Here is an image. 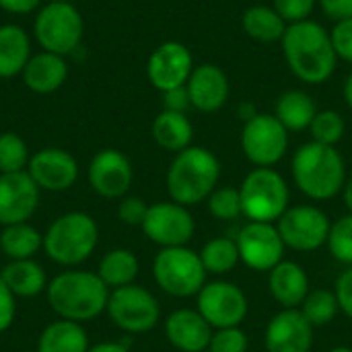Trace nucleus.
I'll list each match as a JSON object with an SVG mask.
<instances>
[{
	"label": "nucleus",
	"instance_id": "8fccbe9b",
	"mask_svg": "<svg viewBox=\"0 0 352 352\" xmlns=\"http://www.w3.org/2000/svg\"><path fill=\"white\" fill-rule=\"evenodd\" d=\"M239 113H241L243 122H248V120H252L258 111H256V107H254L252 103H241V105H239Z\"/></svg>",
	"mask_w": 352,
	"mask_h": 352
},
{
	"label": "nucleus",
	"instance_id": "9d476101",
	"mask_svg": "<svg viewBox=\"0 0 352 352\" xmlns=\"http://www.w3.org/2000/svg\"><path fill=\"white\" fill-rule=\"evenodd\" d=\"M287 250L311 254L326 245L332 221L314 204H295L274 223Z\"/></svg>",
	"mask_w": 352,
	"mask_h": 352
},
{
	"label": "nucleus",
	"instance_id": "de8ad7c7",
	"mask_svg": "<svg viewBox=\"0 0 352 352\" xmlns=\"http://www.w3.org/2000/svg\"><path fill=\"white\" fill-rule=\"evenodd\" d=\"M87 352H130L128 344L126 342H99V344H91Z\"/></svg>",
	"mask_w": 352,
	"mask_h": 352
},
{
	"label": "nucleus",
	"instance_id": "bb28decb",
	"mask_svg": "<svg viewBox=\"0 0 352 352\" xmlns=\"http://www.w3.org/2000/svg\"><path fill=\"white\" fill-rule=\"evenodd\" d=\"M151 132H153V140L163 151H169L175 155L192 146V138H194V128L188 116L179 111H167V109H163L155 118Z\"/></svg>",
	"mask_w": 352,
	"mask_h": 352
},
{
	"label": "nucleus",
	"instance_id": "f3484780",
	"mask_svg": "<svg viewBox=\"0 0 352 352\" xmlns=\"http://www.w3.org/2000/svg\"><path fill=\"white\" fill-rule=\"evenodd\" d=\"M192 70V52L182 41H163L159 47H155L146 62V76L151 85L161 93L186 87Z\"/></svg>",
	"mask_w": 352,
	"mask_h": 352
},
{
	"label": "nucleus",
	"instance_id": "3c124183",
	"mask_svg": "<svg viewBox=\"0 0 352 352\" xmlns=\"http://www.w3.org/2000/svg\"><path fill=\"white\" fill-rule=\"evenodd\" d=\"M344 99H346L349 107H351V109H352V72H351V74H349L346 82H344Z\"/></svg>",
	"mask_w": 352,
	"mask_h": 352
},
{
	"label": "nucleus",
	"instance_id": "79ce46f5",
	"mask_svg": "<svg viewBox=\"0 0 352 352\" xmlns=\"http://www.w3.org/2000/svg\"><path fill=\"white\" fill-rule=\"evenodd\" d=\"M16 320V297L0 278V334L8 332Z\"/></svg>",
	"mask_w": 352,
	"mask_h": 352
},
{
	"label": "nucleus",
	"instance_id": "c9c22d12",
	"mask_svg": "<svg viewBox=\"0 0 352 352\" xmlns=\"http://www.w3.org/2000/svg\"><path fill=\"white\" fill-rule=\"evenodd\" d=\"M206 206L210 217H214L217 221H237L239 217H243L239 188L233 186H219L208 196Z\"/></svg>",
	"mask_w": 352,
	"mask_h": 352
},
{
	"label": "nucleus",
	"instance_id": "09e8293b",
	"mask_svg": "<svg viewBox=\"0 0 352 352\" xmlns=\"http://www.w3.org/2000/svg\"><path fill=\"white\" fill-rule=\"evenodd\" d=\"M342 198H344L346 210L352 212V175L346 179V186H344V190H342Z\"/></svg>",
	"mask_w": 352,
	"mask_h": 352
},
{
	"label": "nucleus",
	"instance_id": "58836bf2",
	"mask_svg": "<svg viewBox=\"0 0 352 352\" xmlns=\"http://www.w3.org/2000/svg\"><path fill=\"white\" fill-rule=\"evenodd\" d=\"M146 210H148V204L140 196L128 194L120 198L118 202V219L122 225H128V227H140L146 217Z\"/></svg>",
	"mask_w": 352,
	"mask_h": 352
},
{
	"label": "nucleus",
	"instance_id": "cd10ccee",
	"mask_svg": "<svg viewBox=\"0 0 352 352\" xmlns=\"http://www.w3.org/2000/svg\"><path fill=\"white\" fill-rule=\"evenodd\" d=\"M97 276L105 283L109 291L134 285L140 272V262L132 250L126 248H116L103 254L97 266Z\"/></svg>",
	"mask_w": 352,
	"mask_h": 352
},
{
	"label": "nucleus",
	"instance_id": "c85d7f7f",
	"mask_svg": "<svg viewBox=\"0 0 352 352\" xmlns=\"http://www.w3.org/2000/svg\"><path fill=\"white\" fill-rule=\"evenodd\" d=\"M316 113H318L316 101L311 99V95H307L305 91H299V89L285 91L278 97L276 107H274V116L289 132L309 130Z\"/></svg>",
	"mask_w": 352,
	"mask_h": 352
},
{
	"label": "nucleus",
	"instance_id": "7ed1b4c3",
	"mask_svg": "<svg viewBox=\"0 0 352 352\" xmlns=\"http://www.w3.org/2000/svg\"><path fill=\"white\" fill-rule=\"evenodd\" d=\"M291 175L297 190L314 202H328L346 186V163L336 146L305 142L291 161Z\"/></svg>",
	"mask_w": 352,
	"mask_h": 352
},
{
	"label": "nucleus",
	"instance_id": "2eb2a0df",
	"mask_svg": "<svg viewBox=\"0 0 352 352\" xmlns=\"http://www.w3.org/2000/svg\"><path fill=\"white\" fill-rule=\"evenodd\" d=\"M87 179L97 196L105 200H120L128 196L132 188L134 169L130 159L122 151L103 148L91 159L87 169Z\"/></svg>",
	"mask_w": 352,
	"mask_h": 352
},
{
	"label": "nucleus",
	"instance_id": "393cba45",
	"mask_svg": "<svg viewBox=\"0 0 352 352\" xmlns=\"http://www.w3.org/2000/svg\"><path fill=\"white\" fill-rule=\"evenodd\" d=\"M31 58V39L14 23L0 25V78H12L23 72Z\"/></svg>",
	"mask_w": 352,
	"mask_h": 352
},
{
	"label": "nucleus",
	"instance_id": "c756f323",
	"mask_svg": "<svg viewBox=\"0 0 352 352\" xmlns=\"http://www.w3.org/2000/svg\"><path fill=\"white\" fill-rule=\"evenodd\" d=\"M0 252L12 260H31L43 252V233H39L31 223H16L2 227L0 231Z\"/></svg>",
	"mask_w": 352,
	"mask_h": 352
},
{
	"label": "nucleus",
	"instance_id": "dca6fc26",
	"mask_svg": "<svg viewBox=\"0 0 352 352\" xmlns=\"http://www.w3.org/2000/svg\"><path fill=\"white\" fill-rule=\"evenodd\" d=\"M27 173L37 184L41 192L60 194L70 190L78 179V163L76 159L58 146H47L31 155Z\"/></svg>",
	"mask_w": 352,
	"mask_h": 352
},
{
	"label": "nucleus",
	"instance_id": "f257e3e1",
	"mask_svg": "<svg viewBox=\"0 0 352 352\" xmlns=\"http://www.w3.org/2000/svg\"><path fill=\"white\" fill-rule=\"evenodd\" d=\"M109 289L97 276V272L66 268L50 278L45 297L52 311L60 320L87 324L97 320L107 309Z\"/></svg>",
	"mask_w": 352,
	"mask_h": 352
},
{
	"label": "nucleus",
	"instance_id": "7c9ffc66",
	"mask_svg": "<svg viewBox=\"0 0 352 352\" xmlns=\"http://www.w3.org/2000/svg\"><path fill=\"white\" fill-rule=\"evenodd\" d=\"M241 25L243 31L262 43H272L283 39L285 31H287V21L272 8L266 4H256L250 6L243 16H241Z\"/></svg>",
	"mask_w": 352,
	"mask_h": 352
},
{
	"label": "nucleus",
	"instance_id": "aec40b11",
	"mask_svg": "<svg viewBox=\"0 0 352 352\" xmlns=\"http://www.w3.org/2000/svg\"><path fill=\"white\" fill-rule=\"evenodd\" d=\"M163 332L167 342L179 352L208 351L212 338V326L200 316L198 309L179 307L171 311L163 322Z\"/></svg>",
	"mask_w": 352,
	"mask_h": 352
},
{
	"label": "nucleus",
	"instance_id": "20e7f679",
	"mask_svg": "<svg viewBox=\"0 0 352 352\" xmlns=\"http://www.w3.org/2000/svg\"><path fill=\"white\" fill-rule=\"evenodd\" d=\"M221 161L204 146H188L177 153L167 169L165 186L169 200L182 206H198L219 188Z\"/></svg>",
	"mask_w": 352,
	"mask_h": 352
},
{
	"label": "nucleus",
	"instance_id": "6ab92c4d",
	"mask_svg": "<svg viewBox=\"0 0 352 352\" xmlns=\"http://www.w3.org/2000/svg\"><path fill=\"white\" fill-rule=\"evenodd\" d=\"M314 330L301 309H280L264 330V352H311Z\"/></svg>",
	"mask_w": 352,
	"mask_h": 352
},
{
	"label": "nucleus",
	"instance_id": "c03bdc74",
	"mask_svg": "<svg viewBox=\"0 0 352 352\" xmlns=\"http://www.w3.org/2000/svg\"><path fill=\"white\" fill-rule=\"evenodd\" d=\"M188 107H192V103H190V95H188L186 87H177V89L163 93V109L186 113Z\"/></svg>",
	"mask_w": 352,
	"mask_h": 352
},
{
	"label": "nucleus",
	"instance_id": "ea45409f",
	"mask_svg": "<svg viewBox=\"0 0 352 352\" xmlns=\"http://www.w3.org/2000/svg\"><path fill=\"white\" fill-rule=\"evenodd\" d=\"M318 0H272V8L287 21V23H299L307 21L314 12Z\"/></svg>",
	"mask_w": 352,
	"mask_h": 352
},
{
	"label": "nucleus",
	"instance_id": "1a4fd4ad",
	"mask_svg": "<svg viewBox=\"0 0 352 352\" xmlns=\"http://www.w3.org/2000/svg\"><path fill=\"white\" fill-rule=\"evenodd\" d=\"M105 314L118 330L130 336L146 334L161 322L159 299L136 283L111 291Z\"/></svg>",
	"mask_w": 352,
	"mask_h": 352
},
{
	"label": "nucleus",
	"instance_id": "412c9836",
	"mask_svg": "<svg viewBox=\"0 0 352 352\" xmlns=\"http://www.w3.org/2000/svg\"><path fill=\"white\" fill-rule=\"evenodd\" d=\"M186 89H188L192 107L202 113L219 111L227 103L229 93H231L227 74L217 64H210V62L194 66L186 82Z\"/></svg>",
	"mask_w": 352,
	"mask_h": 352
},
{
	"label": "nucleus",
	"instance_id": "4468645a",
	"mask_svg": "<svg viewBox=\"0 0 352 352\" xmlns=\"http://www.w3.org/2000/svg\"><path fill=\"white\" fill-rule=\"evenodd\" d=\"M237 250L241 264L256 272H270L285 260L287 245L274 223L248 221L237 233Z\"/></svg>",
	"mask_w": 352,
	"mask_h": 352
},
{
	"label": "nucleus",
	"instance_id": "2f4dec72",
	"mask_svg": "<svg viewBox=\"0 0 352 352\" xmlns=\"http://www.w3.org/2000/svg\"><path fill=\"white\" fill-rule=\"evenodd\" d=\"M198 254L204 264V270L212 276H227L241 262L237 241L231 237H212L202 245Z\"/></svg>",
	"mask_w": 352,
	"mask_h": 352
},
{
	"label": "nucleus",
	"instance_id": "9b49d317",
	"mask_svg": "<svg viewBox=\"0 0 352 352\" xmlns=\"http://www.w3.org/2000/svg\"><path fill=\"white\" fill-rule=\"evenodd\" d=\"M241 151L254 167H274L289 151V130L272 113H256L243 122Z\"/></svg>",
	"mask_w": 352,
	"mask_h": 352
},
{
	"label": "nucleus",
	"instance_id": "49530a36",
	"mask_svg": "<svg viewBox=\"0 0 352 352\" xmlns=\"http://www.w3.org/2000/svg\"><path fill=\"white\" fill-rule=\"evenodd\" d=\"M41 0H0V8L10 14H29L39 6Z\"/></svg>",
	"mask_w": 352,
	"mask_h": 352
},
{
	"label": "nucleus",
	"instance_id": "b1692460",
	"mask_svg": "<svg viewBox=\"0 0 352 352\" xmlns=\"http://www.w3.org/2000/svg\"><path fill=\"white\" fill-rule=\"evenodd\" d=\"M0 278L16 299H33L45 293L50 283L47 272L35 258L6 262V266L0 270Z\"/></svg>",
	"mask_w": 352,
	"mask_h": 352
},
{
	"label": "nucleus",
	"instance_id": "423d86ee",
	"mask_svg": "<svg viewBox=\"0 0 352 352\" xmlns=\"http://www.w3.org/2000/svg\"><path fill=\"white\" fill-rule=\"evenodd\" d=\"M241 210L248 221L276 223L291 206L287 179L274 167H254L239 186Z\"/></svg>",
	"mask_w": 352,
	"mask_h": 352
},
{
	"label": "nucleus",
	"instance_id": "a878e982",
	"mask_svg": "<svg viewBox=\"0 0 352 352\" xmlns=\"http://www.w3.org/2000/svg\"><path fill=\"white\" fill-rule=\"evenodd\" d=\"M89 334L82 324L56 320L47 324L39 338H37V352H87L89 351Z\"/></svg>",
	"mask_w": 352,
	"mask_h": 352
},
{
	"label": "nucleus",
	"instance_id": "f704fd0d",
	"mask_svg": "<svg viewBox=\"0 0 352 352\" xmlns=\"http://www.w3.org/2000/svg\"><path fill=\"white\" fill-rule=\"evenodd\" d=\"M309 132H311V140L314 142H320V144H328V146H336L344 132H346V124H344V118L334 111V109H322L316 113L311 126H309Z\"/></svg>",
	"mask_w": 352,
	"mask_h": 352
},
{
	"label": "nucleus",
	"instance_id": "4be33fe9",
	"mask_svg": "<svg viewBox=\"0 0 352 352\" xmlns=\"http://www.w3.org/2000/svg\"><path fill=\"white\" fill-rule=\"evenodd\" d=\"M309 291V276L299 262L283 260L268 272V293L280 309H299Z\"/></svg>",
	"mask_w": 352,
	"mask_h": 352
},
{
	"label": "nucleus",
	"instance_id": "0eeeda50",
	"mask_svg": "<svg viewBox=\"0 0 352 352\" xmlns=\"http://www.w3.org/2000/svg\"><path fill=\"white\" fill-rule=\"evenodd\" d=\"M153 278L157 287L175 299L196 297L208 283V272L200 260V254L184 248H163L153 260Z\"/></svg>",
	"mask_w": 352,
	"mask_h": 352
},
{
	"label": "nucleus",
	"instance_id": "5701e85b",
	"mask_svg": "<svg viewBox=\"0 0 352 352\" xmlns=\"http://www.w3.org/2000/svg\"><path fill=\"white\" fill-rule=\"evenodd\" d=\"M21 76L29 91L37 95H47V93L58 91L64 85L68 76V64L64 56H58L52 52H39L29 58Z\"/></svg>",
	"mask_w": 352,
	"mask_h": 352
},
{
	"label": "nucleus",
	"instance_id": "864d4df0",
	"mask_svg": "<svg viewBox=\"0 0 352 352\" xmlns=\"http://www.w3.org/2000/svg\"><path fill=\"white\" fill-rule=\"evenodd\" d=\"M47 2H70V0H47Z\"/></svg>",
	"mask_w": 352,
	"mask_h": 352
},
{
	"label": "nucleus",
	"instance_id": "5fc2aeb1",
	"mask_svg": "<svg viewBox=\"0 0 352 352\" xmlns=\"http://www.w3.org/2000/svg\"><path fill=\"white\" fill-rule=\"evenodd\" d=\"M21 352H37V351H21Z\"/></svg>",
	"mask_w": 352,
	"mask_h": 352
},
{
	"label": "nucleus",
	"instance_id": "6e6552de",
	"mask_svg": "<svg viewBox=\"0 0 352 352\" xmlns=\"http://www.w3.org/2000/svg\"><path fill=\"white\" fill-rule=\"evenodd\" d=\"M82 14L72 2H47L35 14L33 35L43 52L58 56L72 54L82 41Z\"/></svg>",
	"mask_w": 352,
	"mask_h": 352
},
{
	"label": "nucleus",
	"instance_id": "39448f33",
	"mask_svg": "<svg viewBox=\"0 0 352 352\" xmlns=\"http://www.w3.org/2000/svg\"><path fill=\"white\" fill-rule=\"evenodd\" d=\"M99 245V225L82 210L56 217L43 233V254L62 268H78Z\"/></svg>",
	"mask_w": 352,
	"mask_h": 352
},
{
	"label": "nucleus",
	"instance_id": "a18cd8bd",
	"mask_svg": "<svg viewBox=\"0 0 352 352\" xmlns=\"http://www.w3.org/2000/svg\"><path fill=\"white\" fill-rule=\"evenodd\" d=\"M320 6L334 21L352 19V0H320Z\"/></svg>",
	"mask_w": 352,
	"mask_h": 352
},
{
	"label": "nucleus",
	"instance_id": "ddd939ff",
	"mask_svg": "<svg viewBox=\"0 0 352 352\" xmlns=\"http://www.w3.org/2000/svg\"><path fill=\"white\" fill-rule=\"evenodd\" d=\"M196 309L212 326V330L237 328L248 318L250 301L241 287L221 278L202 287L196 295Z\"/></svg>",
	"mask_w": 352,
	"mask_h": 352
},
{
	"label": "nucleus",
	"instance_id": "f8f14e48",
	"mask_svg": "<svg viewBox=\"0 0 352 352\" xmlns=\"http://www.w3.org/2000/svg\"><path fill=\"white\" fill-rule=\"evenodd\" d=\"M144 237L163 248H184L194 239L196 221L188 206L173 200L148 204L146 217L140 225Z\"/></svg>",
	"mask_w": 352,
	"mask_h": 352
},
{
	"label": "nucleus",
	"instance_id": "6e6d98bb",
	"mask_svg": "<svg viewBox=\"0 0 352 352\" xmlns=\"http://www.w3.org/2000/svg\"><path fill=\"white\" fill-rule=\"evenodd\" d=\"M204 352H208V351H204Z\"/></svg>",
	"mask_w": 352,
	"mask_h": 352
},
{
	"label": "nucleus",
	"instance_id": "473e14b6",
	"mask_svg": "<svg viewBox=\"0 0 352 352\" xmlns=\"http://www.w3.org/2000/svg\"><path fill=\"white\" fill-rule=\"evenodd\" d=\"M299 309L314 328H324L332 324L340 314L336 293L330 289H311Z\"/></svg>",
	"mask_w": 352,
	"mask_h": 352
},
{
	"label": "nucleus",
	"instance_id": "e433bc0d",
	"mask_svg": "<svg viewBox=\"0 0 352 352\" xmlns=\"http://www.w3.org/2000/svg\"><path fill=\"white\" fill-rule=\"evenodd\" d=\"M326 245L336 262L352 266V212L342 214L338 221L332 223Z\"/></svg>",
	"mask_w": 352,
	"mask_h": 352
},
{
	"label": "nucleus",
	"instance_id": "f03ea898",
	"mask_svg": "<svg viewBox=\"0 0 352 352\" xmlns=\"http://www.w3.org/2000/svg\"><path fill=\"white\" fill-rule=\"evenodd\" d=\"M280 41L291 72L303 82L322 85L334 74L338 56L334 52L330 31L320 23L311 19L291 23Z\"/></svg>",
	"mask_w": 352,
	"mask_h": 352
},
{
	"label": "nucleus",
	"instance_id": "a19ab883",
	"mask_svg": "<svg viewBox=\"0 0 352 352\" xmlns=\"http://www.w3.org/2000/svg\"><path fill=\"white\" fill-rule=\"evenodd\" d=\"M330 37L338 60L352 64V19L336 21L334 29L330 31Z\"/></svg>",
	"mask_w": 352,
	"mask_h": 352
},
{
	"label": "nucleus",
	"instance_id": "37998d69",
	"mask_svg": "<svg viewBox=\"0 0 352 352\" xmlns=\"http://www.w3.org/2000/svg\"><path fill=\"white\" fill-rule=\"evenodd\" d=\"M334 293H336L340 311H342L349 320H352V266H349V268L336 278Z\"/></svg>",
	"mask_w": 352,
	"mask_h": 352
},
{
	"label": "nucleus",
	"instance_id": "4c0bfd02",
	"mask_svg": "<svg viewBox=\"0 0 352 352\" xmlns=\"http://www.w3.org/2000/svg\"><path fill=\"white\" fill-rule=\"evenodd\" d=\"M208 352H250V338L241 330V326L221 328L212 332Z\"/></svg>",
	"mask_w": 352,
	"mask_h": 352
},
{
	"label": "nucleus",
	"instance_id": "a211bd4d",
	"mask_svg": "<svg viewBox=\"0 0 352 352\" xmlns=\"http://www.w3.org/2000/svg\"><path fill=\"white\" fill-rule=\"evenodd\" d=\"M39 194L27 171L0 173V227L29 223L39 206Z\"/></svg>",
	"mask_w": 352,
	"mask_h": 352
},
{
	"label": "nucleus",
	"instance_id": "72a5a7b5",
	"mask_svg": "<svg viewBox=\"0 0 352 352\" xmlns=\"http://www.w3.org/2000/svg\"><path fill=\"white\" fill-rule=\"evenodd\" d=\"M29 146L14 132L0 134V173H16L27 171L29 165Z\"/></svg>",
	"mask_w": 352,
	"mask_h": 352
},
{
	"label": "nucleus",
	"instance_id": "603ef678",
	"mask_svg": "<svg viewBox=\"0 0 352 352\" xmlns=\"http://www.w3.org/2000/svg\"><path fill=\"white\" fill-rule=\"evenodd\" d=\"M328 352H352V346H334Z\"/></svg>",
	"mask_w": 352,
	"mask_h": 352
}]
</instances>
